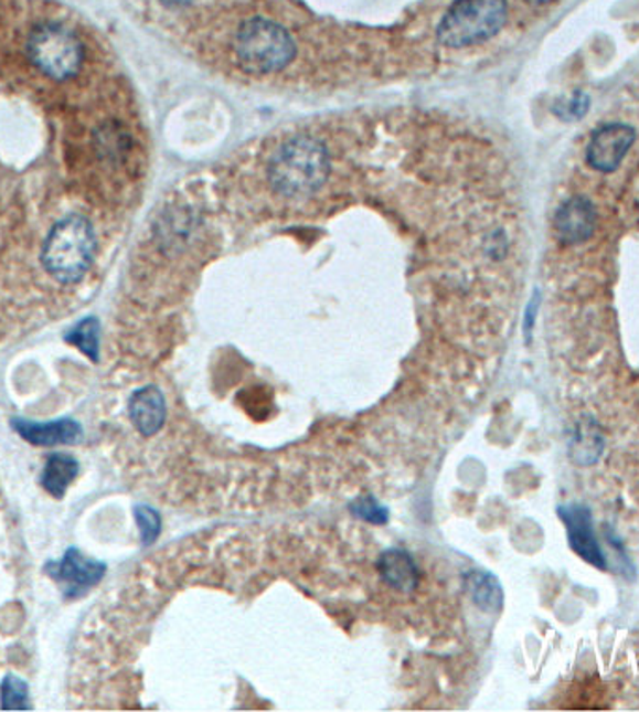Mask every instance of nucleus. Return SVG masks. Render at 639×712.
Instances as JSON below:
<instances>
[{"label":"nucleus","mask_w":639,"mask_h":712,"mask_svg":"<svg viewBox=\"0 0 639 712\" xmlns=\"http://www.w3.org/2000/svg\"><path fill=\"white\" fill-rule=\"evenodd\" d=\"M145 148L115 61L58 0H0V344L85 298Z\"/></svg>","instance_id":"f257e3e1"},{"label":"nucleus","mask_w":639,"mask_h":712,"mask_svg":"<svg viewBox=\"0 0 639 712\" xmlns=\"http://www.w3.org/2000/svg\"><path fill=\"white\" fill-rule=\"evenodd\" d=\"M328 177V148L315 137H294L280 145L269 159L268 180L280 195H312Z\"/></svg>","instance_id":"f03ea898"},{"label":"nucleus","mask_w":639,"mask_h":712,"mask_svg":"<svg viewBox=\"0 0 639 712\" xmlns=\"http://www.w3.org/2000/svg\"><path fill=\"white\" fill-rule=\"evenodd\" d=\"M234 53L247 74H277L292 62L296 43L287 29L268 19L255 18L245 21L236 32Z\"/></svg>","instance_id":"7ed1b4c3"},{"label":"nucleus","mask_w":639,"mask_h":712,"mask_svg":"<svg viewBox=\"0 0 639 712\" xmlns=\"http://www.w3.org/2000/svg\"><path fill=\"white\" fill-rule=\"evenodd\" d=\"M507 18V0H457L439 23L438 40L452 50L488 42L505 26Z\"/></svg>","instance_id":"20e7f679"},{"label":"nucleus","mask_w":639,"mask_h":712,"mask_svg":"<svg viewBox=\"0 0 639 712\" xmlns=\"http://www.w3.org/2000/svg\"><path fill=\"white\" fill-rule=\"evenodd\" d=\"M43 571L61 587L62 597L79 601L105 578L107 565L104 561L88 557L79 549L70 546L61 560L47 561Z\"/></svg>","instance_id":"39448f33"},{"label":"nucleus","mask_w":639,"mask_h":712,"mask_svg":"<svg viewBox=\"0 0 639 712\" xmlns=\"http://www.w3.org/2000/svg\"><path fill=\"white\" fill-rule=\"evenodd\" d=\"M636 129L630 124L611 123L598 128L590 137L585 161L593 171L609 174L621 167L636 142Z\"/></svg>","instance_id":"423d86ee"},{"label":"nucleus","mask_w":639,"mask_h":712,"mask_svg":"<svg viewBox=\"0 0 639 712\" xmlns=\"http://www.w3.org/2000/svg\"><path fill=\"white\" fill-rule=\"evenodd\" d=\"M563 524H565L566 539L571 549L587 561L589 565L600 571L608 568V561L604 555L600 544H598L595 528H593V512L589 507L579 506V503H568L557 509Z\"/></svg>","instance_id":"0eeeda50"},{"label":"nucleus","mask_w":639,"mask_h":712,"mask_svg":"<svg viewBox=\"0 0 639 712\" xmlns=\"http://www.w3.org/2000/svg\"><path fill=\"white\" fill-rule=\"evenodd\" d=\"M10 426L19 438L34 447H58V445H77L83 442L85 431L79 421L61 417L53 421H32L26 417H10Z\"/></svg>","instance_id":"6e6552de"},{"label":"nucleus","mask_w":639,"mask_h":712,"mask_svg":"<svg viewBox=\"0 0 639 712\" xmlns=\"http://www.w3.org/2000/svg\"><path fill=\"white\" fill-rule=\"evenodd\" d=\"M555 234L561 244L579 245L593 237L597 231V210L595 204L584 195L566 199L555 212Z\"/></svg>","instance_id":"1a4fd4ad"},{"label":"nucleus","mask_w":639,"mask_h":712,"mask_svg":"<svg viewBox=\"0 0 639 712\" xmlns=\"http://www.w3.org/2000/svg\"><path fill=\"white\" fill-rule=\"evenodd\" d=\"M129 419L134 423L135 431L145 438L156 436L163 428L167 419V404L164 396L156 385H147L135 391L129 398Z\"/></svg>","instance_id":"9d476101"},{"label":"nucleus","mask_w":639,"mask_h":712,"mask_svg":"<svg viewBox=\"0 0 639 712\" xmlns=\"http://www.w3.org/2000/svg\"><path fill=\"white\" fill-rule=\"evenodd\" d=\"M377 568L385 584L401 593H412L419 585V568L415 565L414 557L404 550H387L380 555Z\"/></svg>","instance_id":"9b49d317"},{"label":"nucleus","mask_w":639,"mask_h":712,"mask_svg":"<svg viewBox=\"0 0 639 712\" xmlns=\"http://www.w3.org/2000/svg\"><path fill=\"white\" fill-rule=\"evenodd\" d=\"M79 471V460L74 455L51 453L45 464H43L40 485H42L45 492L50 493L51 498L62 500L66 496L67 488L72 487V482L77 479Z\"/></svg>","instance_id":"f8f14e48"},{"label":"nucleus","mask_w":639,"mask_h":712,"mask_svg":"<svg viewBox=\"0 0 639 712\" xmlns=\"http://www.w3.org/2000/svg\"><path fill=\"white\" fill-rule=\"evenodd\" d=\"M99 339H102V326H99V320L96 317L81 320L75 328L70 329L64 336V341L85 353L92 363H98L99 361V348H102L99 347Z\"/></svg>","instance_id":"ddd939ff"},{"label":"nucleus","mask_w":639,"mask_h":712,"mask_svg":"<svg viewBox=\"0 0 639 712\" xmlns=\"http://www.w3.org/2000/svg\"><path fill=\"white\" fill-rule=\"evenodd\" d=\"M469 593L473 603L484 612H498L503 606V591L492 574L473 573L469 576Z\"/></svg>","instance_id":"4468645a"},{"label":"nucleus","mask_w":639,"mask_h":712,"mask_svg":"<svg viewBox=\"0 0 639 712\" xmlns=\"http://www.w3.org/2000/svg\"><path fill=\"white\" fill-rule=\"evenodd\" d=\"M0 709L2 711H31V687L25 679L7 673L0 681Z\"/></svg>","instance_id":"2eb2a0df"},{"label":"nucleus","mask_w":639,"mask_h":712,"mask_svg":"<svg viewBox=\"0 0 639 712\" xmlns=\"http://www.w3.org/2000/svg\"><path fill=\"white\" fill-rule=\"evenodd\" d=\"M135 522L139 525L140 542L145 546H150L153 542L158 541L159 533H161V517L159 512L152 507L137 506L134 509Z\"/></svg>","instance_id":"dca6fc26"},{"label":"nucleus","mask_w":639,"mask_h":712,"mask_svg":"<svg viewBox=\"0 0 639 712\" xmlns=\"http://www.w3.org/2000/svg\"><path fill=\"white\" fill-rule=\"evenodd\" d=\"M590 109V98L587 92H574L568 98H563L555 104L554 113L555 116H560L561 120H566V123H574V120H579L584 118Z\"/></svg>","instance_id":"f3484780"},{"label":"nucleus","mask_w":639,"mask_h":712,"mask_svg":"<svg viewBox=\"0 0 639 712\" xmlns=\"http://www.w3.org/2000/svg\"><path fill=\"white\" fill-rule=\"evenodd\" d=\"M352 512L355 517L369 522V524L384 525L390 520L387 509L380 506L374 498H358L352 503Z\"/></svg>","instance_id":"a211bd4d"},{"label":"nucleus","mask_w":639,"mask_h":712,"mask_svg":"<svg viewBox=\"0 0 639 712\" xmlns=\"http://www.w3.org/2000/svg\"><path fill=\"white\" fill-rule=\"evenodd\" d=\"M536 307H539V298L531 299V304L528 305V311H525V333H528V336H530L531 328H533V323H535Z\"/></svg>","instance_id":"6ab92c4d"},{"label":"nucleus","mask_w":639,"mask_h":712,"mask_svg":"<svg viewBox=\"0 0 639 712\" xmlns=\"http://www.w3.org/2000/svg\"><path fill=\"white\" fill-rule=\"evenodd\" d=\"M528 2H531V4H535V7H544V4H550L552 0H528Z\"/></svg>","instance_id":"aec40b11"}]
</instances>
